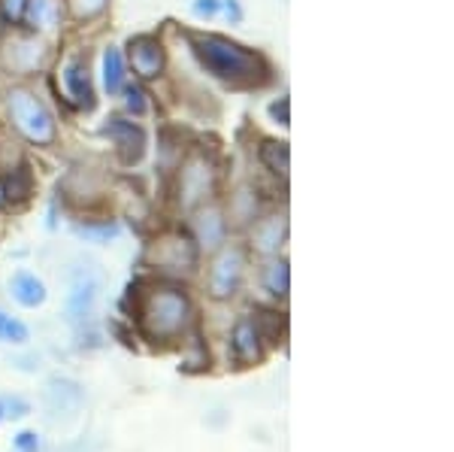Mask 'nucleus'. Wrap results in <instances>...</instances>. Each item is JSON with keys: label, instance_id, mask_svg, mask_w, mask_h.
<instances>
[{"label": "nucleus", "instance_id": "nucleus-18", "mask_svg": "<svg viewBox=\"0 0 454 452\" xmlns=\"http://www.w3.org/2000/svg\"><path fill=\"white\" fill-rule=\"evenodd\" d=\"M106 4H109V0H67V10H70L73 19L85 21V19L100 16V12L106 10Z\"/></svg>", "mask_w": 454, "mask_h": 452}, {"label": "nucleus", "instance_id": "nucleus-16", "mask_svg": "<svg viewBox=\"0 0 454 452\" xmlns=\"http://www.w3.org/2000/svg\"><path fill=\"white\" fill-rule=\"evenodd\" d=\"M263 286H267L270 295H276V297H285L288 295V289H291V271H288V261L279 258V261H273V265L263 271Z\"/></svg>", "mask_w": 454, "mask_h": 452}, {"label": "nucleus", "instance_id": "nucleus-27", "mask_svg": "<svg viewBox=\"0 0 454 452\" xmlns=\"http://www.w3.org/2000/svg\"><path fill=\"white\" fill-rule=\"evenodd\" d=\"M224 10H227V16L239 19V6H237V0H224Z\"/></svg>", "mask_w": 454, "mask_h": 452}, {"label": "nucleus", "instance_id": "nucleus-2", "mask_svg": "<svg viewBox=\"0 0 454 452\" xmlns=\"http://www.w3.org/2000/svg\"><path fill=\"white\" fill-rule=\"evenodd\" d=\"M192 322V304L179 289H155L143 301L140 325L152 340H173Z\"/></svg>", "mask_w": 454, "mask_h": 452}, {"label": "nucleus", "instance_id": "nucleus-15", "mask_svg": "<svg viewBox=\"0 0 454 452\" xmlns=\"http://www.w3.org/2000/svg\"><path fill=\"white\" fill-rule=\"evenodd\" d=\"M104 83L109 94H119L124 89V58L115 46H109L104 55Z\"/></svg>", "mask_w": 454, "mask_h": 452}, {"label": "nucleus", "instance_id": "nucleus-22", "mask_svg": "<svg viewBox=\"0 0 454 452\" xmlns=\"http://www.w3.org/2000/svg\"><path fill=\"white\" fill-rule=\"evenodd\" d=\"M79 234H82V237H91V240H98V243H106L109 237L119 234V228H115V225H100V228H91V225H88V228H79Z\"/></svg>", "mask_w": 454, "mask_h": 452}, {"label": "nucleus", "instance_id": "nucleus-29", "mask_svg": "<svg viewBox=\"0 0 454 452\" xmlns=\"http://www.w3.org/2000/svg\"><path fill=\"white\" fill-rule=\"evenodd\" d=\"M0 201H4V188H0Z\"/></svg>", "mask_w": 454, "mask_h": 452}, {"label": "nucleus", "instance_id": "nucleus-25", "mask_svg": "<svg viewBox=\"0 0 454 452\" xmlns=\"http://www.w3.org/2000/svg\"><path fill=\"white\" fill-rule=\"evenodd\" d=\"M218 6H222V0H194V12L200 19H212L218 12Z\"/></svg>", "mask_w": 454, "mask_h": 452}, {"label": "nucleus", "instance_id": "nucleus-26", "mask_svg": "<svg viewBox=\"0 0 454 452\" xmlns=\"http://www.w3.org/2000/svg\"><path fill=\"white\" fill-rule=\"evenodd\" d=\"M273 115H276V119H282V125H291V122H288V100H282V107L273 104Z\"/></svg>", "mask_w": 454, "mask_h": 452}, {"label": "nucleus", "instance_id": "nucleus-10", "mask_svg": "<svg viewBox=\"0 0 454 452\" xmlns=\"http://www.w3.org/2000/svg\"><path fill=\"white\" fill-rule=\"evenodd\" d=\"M64 85H67L70 98L76 100L79 107H85V109L94 107V91H91V79H88L85 61L70 58V61L64 64Z\"/></svg>", "mask_w": 454, "mask_h": 452}, {"label": "nucleus", "instance_id": "nucleus-11", "mask_svg": "<svg viewBox=\"0 0 454 452\" xmlns=\"http://www.w3.org/2000/svg\"><path fill=\"white\" fill-rule=\"evenodd\" d=\"M10 291L21 307H40V304L46 301V286H43V280H36V276L27 271H19L12 276Z\"/></svg>", "mask_w": 454, "mask_h": 452}, {"label": "nucleus", "instance_id": "nucleus-6", "mask_svg": "<svg viewBox=\"0 0 454 452\" xmlns=\"http://www.w3.org/2000/svg\"><path fill=\"white\" fill-rule=\"evenodd\" d=\"M231 346H233V359L239 364H258L263 359V334H261V325L254 319H239L233 325V334H231Z\"/></svg>", "mask_w": 454, "mask_h": 452}, {"label": "nucleus", "instance_id": "nucleus-1", "mask_svg": "<svg viewBox=\"0 0 454 452\" xmlns=\"http://www.w3.org/2000/svg\"><path fill=\"white\" fill-rule=\"evenodd\" d=\"M194 55L209 73H215L218 79H231V83H252L261 79L267 67L254 52H248L239 43H231L224 36L207 34V36H194Z\"/></svg>", "mask_w": 454, "mask_h": 452}, {"label": "nucleus", "instance_id": "nucleus-23", "mask_svg": "<svg viewBox=\"0 0 454 452\" xmlns=\"http://www.w3.org/2000/svg\"><path fill=\"white\" fill-rule=\"evenodd\" d=\"M124 94H128V109L130 113H145V94H143V89H137V85H124Z\"/></svg>", "mask_w": 454, "mask_h": 452}, {"label": "nucleus", "instance_id": "nucleus-19", "mask_svg": "<svg viewBox=\"0 0 454 452\" xmlns=\"http://www.w3.org/2000/svg\"><path fill=\"white\" fill-rule=\"evenodd\" d=\"M91 301H94V282H85V286H76L73 291V313L76 316H85L88 310H91Z\"/></svg>", "mask_w": 454, "mask_h": 452}, {"label": "nucleus", "instance_id": "nucleus-7", "mask_svg": "<svg viewBox=\"0 0 454 452\" xmlns=\"http://www.w3.org/2000/svg\"><path fill=\"white\" fill-rule=\"evenodd\" d=\"M212 192V170L203 158L188 162V167L182 170V201L185 207H197L200 201H207Z\"/></svg>", "mask_w": 454, "mask_h": 452}, {"label": "nucleus", "instance_id": "nucleus-4", "mask_svg": "<svg viewBox=\"0 0 454 452\" xmlns=\"http://www.w3.org/2000/svg\"><path fill=\"white\" fill-rule=\"evenodd\" d=\"M246 274V255L239 246H227L215 255L212 261V271H209V295L215 301H227V297L237 295L239 282H243Z\"/></svg>", "mask_w": 454, "mask_h": 452}, {"label": "nucleus", "instance_id": "nucleus-9", "mask_svg": "<svg viewBox=\"0 0 454 452\" xmlns=\"http://www.w3.org/2000/svg\"><path fill=\"white\" fill-rule=\"evenodd\" d=\"M224 231H227V225H224V216H222V210H218V207H207V210H200V213H197L194 234H197V243H200L203 250H209V252L222 250Z\"/></svg>", "mask_w": 454, "mask_h": 452}, {"label": "nucleus", "instance_id": "nucleus-17", "mask_svg": "<svg viewBox=\"0 0 454 452\" xmlns=\"http://www.w3.org/2000/svg\"><path fill=\"white\" fill-rule=\"evenodd\" d=\"M0 340H4V344H25L27 325L19 322V319H12V316H6V313L0 310Z\"/></svg>", "mask_w": 454, "mask_h": 452}, {"label": "nucleus", "instance_id": "nucleus-13", "mask_svg": "<svg viewBox=\"0 0 454 452\" xmlns=\"http://www.w3.org/2000/svg\"><path fill=\"white\" fill-rule=\"evenodd\" d=\"M25 21L34 31H46L58 21V0H27L25 4Z\"/></svg>", "mask_w": 454, "mask_h": 452}, {"label": "nucleus", "instance_id": "nucleus-8", "mask_svg": "<svg viewBox=\"0 0 454 452\" xmlns=\"http://www.w3.org/2000/svg\"><path fill=\"white\" fill-rule=\"evenodd\" d=\"M106 134L119 143V152L124 158V164H134L143 158L145 152V134L143 128H137L134 122H124V119H113L106 125Z\"/></svg>", "mask_w": 454, "mask_h": 452}, {"label": "nucleus", "instance_id": "nucleus-28", "mask_svg": "<svg viewBox=\"0 0 454 452\" xmlns=\"http://www.w3.org/2000/svg\"><path fill=\"white\" fill-rule=\"evenodd\" d=\"M0 419H4V407H0Z\"/></svg>", "mask_w": 454, "mask_h": 452}, {"label": "nucleus", "instance_id": "nucleus-3", "mask_svg": "<svg viewBox=\"0 0 454 452\" xmlns=\"http://www.w3.org/2000/svg\"><path fill=\"white\" fill-rule=\"evenodd\" d=\"M10 119L25 140L36 146H52L55 143V119L31 91L16 89L10 94Z\"/></svg>", "mask_w": 454, "mask_h": 452}, {"label": "nucleus", "instance_id": "nucleus-14", "mask_svg": "<svg viewBox=\"0 0 454 452\" xmlns=\"http://www.w3.org/2000/svg\"><path fill=\"white\" fill-rule=\"evenodd\" d=\"M261 162L267 167L270 173L276 177L288 179V170H291V152H288V143H276V140H267L261 146Z\"/></svg>", "mask_w": 454, "mask_h": 452}, {"label": "nucleus", "instance_id": "nucleus-5", "mask_svg": "<svg viewBox=\"0 0 454 452\" xmlns=\"http://www.w3.org/2000/svg\"><path fill=\"white\" fill-rule=\"evenodd\" d=\"M130 67L140 79H155L164 73V49L155 36H134L128 46Z\"/></svg>", "mask_w": 454, "mask_h": 452}, {"label": "nucleus", "instance_id": "nucleus-21", "mask_svg": "<svg viewBox=\"0 0 454 452\" xmlns=\"http://www.w3.org/2000/svg\"><path fill=\"white\" fill-rule=\"evenodd\" d=\"M0 407H4V416H10V419H21V416H27V413H31V404H27L25 398H19V395L4 398V400H0Z\"/></svg>", "mask_w": 454, "mask_h": 452}, {"label": "nucleus", "instance_id": "nucleus-12", "mask_svg": "<svg viewBox=\"0 0 454 452\" xmlns=\"http://www.w3.org/2000/svg\"><path fill=\"white\" fill-rule=\"evenodd\" d=\"M285 240V218L282 216H270L267 222H261L258 228H254V246H258V252H279Z\"/></svg>", "mask_w": 454, "mask_h": 452}, {"label": "nucleus", "instance_id": "nucleus-24", "mask_svg": "<svg viewBox=\"0 0 454 452\" xmlns=\"http://www.w3.org/2000/svg\"><path fill=\"white\" fill-rule=\"evenodd\" d=\"M16 449L19 452H40V437H36L34 432H21L16 437Z\"/></svg>", "mask_w": 454, "mask_h": 452}, {"label": "nucleus", "instance_id": "nucleus-20", "mask_svg": "<svg viewBox=\"0 0 454 452\" xmlns=\"http://www.w3.org/2000/svg\"><path fill=\"white\" fill-rule=\"evenodd\" d=\"M25 4L27 0H0V19L6 25H19L25 19Z\"/></svg>", "mask_w": 454, "mask_h": 452}]
</instances>
